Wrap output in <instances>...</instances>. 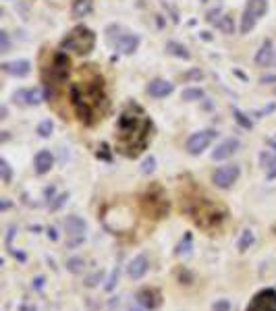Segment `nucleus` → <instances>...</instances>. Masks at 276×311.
<instances>
[{
	"label": "nucleus",
	"instance_id": "obj_1",
	"mask_svg": "<svg viewBox=\"0 0 276 311\" xmlns=\"http://www.w3.org/2000/svg\"><path fill=\"white\" fill-rule=\"evenodd\" d=\"M150 135L152 120L146 116L142 106L129 104L116 125V149L127 158H137L148 147Z\"/></svg>",
	"mask_w": 276,
	"mask_h": 311
},
{
	"label": "nucleus",
	"instance_id": "obj_2",
	"mask_svg": "<svg viewBox=\"0 0 276 311\" xmlns=\"http://www.w3.org/2000/svg\"><path fill=\"white\" fill-rule=\"evenodd\" d=\"M71 102L77 116L85 125H94L100 114L106 110V96L102 77H96L94 81H77L71 88Z\"/></svg>",
	"mask_w": 276,
	"mask_h": 311
},
{
	"label": "nucleus",
	"instance_id": "obj_3",
	"mask_svg": "<svg viewBox=\"0 0 276 311\" xmlns=\"http://www.w3.org/2000/svg\"><path fill=\"white\" fill-rule=\"evenodd\" d=\"M185 212L191 216V220L203 230H212V228L220 226L224 216H227L224 207H220L218 203L210 201L208 197H193V199H189V203L185 205Z\"/></svg>",
	"mask_w": 276,
	"mask_h": 311
},
{
	"label": "nucleus",
	"instance_id": "obj_4",
	"mask_svg": "<svg viewBox=\"0 0 276 311\" xmlns=\"http://www.w3.org/2000/svg\"><path fill=\"white\" fill-rule=\"evenodd\" d=\"M94 46H96V33L85 25L71 29L60 42L62 50H73L75 54H90Z\"/></svg>",
	"mask_w": 276,
	"mask_h": 311
},
{
	"label": "nucleus",
	"instance_id": "obj_5",
	"mask_svg": "<svg viewBox=\"0 0 276 311\" xmlns=\"http://www.w3.org/2000/svg\"><path fill=\"white\" fill-rule=\"evenodd\" d=\"M68 73H71V60H68L64 52H58L52 58V64H50V81L46 83V100L54 96V88L66 81Z\"/></svg>",
	"mask_w": 276,
	"mask_h": 311
},
{
	"label": "nucleus",
	"instance_id": "obj_6",
	"mask_svg": "<svg viewBox=\"0 0 276 311\" xmlns=\"http://www.w3.org/2000/svg\"><path fill=\"white\" fill-rule=\"evenodd\" d=\"M106 40L112 48L123 52V54H133V52L137 50V46H140V38H137L135 33L125 31L120 25H110L106 29Z\"/></svg>",
	"mask_w": 276,
	"mask_h": 311
},
{
	"label": "nucleus",
	"instance_id": "obj_7",
	"mask_svg": "<svg viewBox=\"0 0 276 311\" xmlns=\"http://www.w3.org/2000/svg\"><path fill=\"white\" fill-rule=\"evenodd\" d=\"M64 230H66V247L75 249L85 241V230H88V224L79 216H68L64 220Z\"/></svg>",
	"mask_w": 276,
	"mask_h": 311
},
{
	"label": "nucleus",
	"instance_id": "obj_8",
	"mask_svg": "<svg viewBox=\"0 0 276 311\" xmlns=\"http://www.w3.org/2000/svg\"><path fill=\"white\" fill-rule=\"evenodd\" d=\"M245 311H276V290L264 288L249 301Z\"/></svg>",
	"mask_w": 276,
	"mask_h": 311
},
{
	"label": "nucleus",
	"instance_id": "obj_9",
	"mask_svg": "<svg viewBox=\"0 0 276 311\" xmlns=\"http://www.w3.org/2000/svg\"><path fill=\"white\" fill-rule=\"evenodd\" d=\"M216 131H199V133H193L191 137L187 139L185 147L191 156H199L203 149H208V145L216 139Z\"/></svg>",
	"mask_w": 276,
	"mask_h": 311
},
{
	"label": "nucleus",
	"instance_id": "obj_10",
	"mask_svg": "<svg viewBox=\"0 0 276 311\" xmlns=\"http://www.w3.org/2000/svg\"><path fill=\"white\" fill-rule=\"evenodd\" d=\"M154 193H156V189H154ZM154 193L150 191L144 197V210L148 214H152L154 218H164L168 214V201L162 195V191H158V195H154Z\"/></svg>",
	"mask_w": 276,
	"mask_h": 311
},
{
	"label": "nucleus",
	"instance_id": "obj_11",
	"mask_svg": "<svg viewBox=\"0 0 276 311\" xmlns=\"http://www.w3.org/2000/svg\"><path fill=\"white\" fill-rule=\"evenodd\" d=\"M239 175H241V168H239L237 164H227V166H220V168L214 172L212 181H214V185H216L218 189H231V187L237 183Z\"/></svg>",
	"mask_w": 276,
	"mask_h": 311
},
{
	"label": "nucleus",
	"instance_id": "obj_12",
	"mask_svg": "<svg viewBox=\"0 0 276 311\" xmlns=\"http://www.w3.org/2000/svg\"><path fill=\"white\" fill-rule=\"evenodd\" d=\"M135 303H140L144 309H158L160 303H162V295H160V290L158 288H152V286H146L142 290H137V295H135Z\"/></svg>",
	"mask_w": 276,
	"mask_h": 311
},
{
	"label": "nucleus",
	"instance_id": "obj_13",
	"mask_svg": "<svg viewBox=\"0 0 276 311\" xmlns=\"http://www.w3.org/2000/svg\"><path fill=\"white\" fill-rule=\"evenodd\" d=\"M239 139L237 137H231V139H224L222 143H218L216 145V149L212 151V160L214 162H220V160H227V158H231V156L239 149Z\"/></svg>",
	"mask_w": 276,
	"mask_h": 311
},
{
	"label": "nucleus",
	"instance_id": "obj_14",
	"mask_svg": "<svg viewBox=\"0 0 276 311\" xmlns=\"http://www.w3.org/2000/svg\"><path fill=\"white\" fill-rule=\"evenodd\" d=\"M148 270H150V259H148L146 255H137V257L133 259V262L129 264L127 274H129V278L140 280V278H144V276H146Z\"/></svg>",
	"mask_w": 276,
	"mask_h": 311
},
{
	"label": "nucleus",
	"instance_id": "obj_15",
	"mask_svg": "<svg viewBox=\"0 0 276 311\" xmlns=\"http://www.w3.org/2000/svg\"><path fill=\"white\" fill-rule=\"evenodd\" d=\"M172 92H175V85H172L170 81H166V79H154L148 85V94L152 98H166Z\"/></svg>",
	"mask_w": 276,
	"mask_h": 311
},
{
	"label": "nucleus",
	"instance_id": "obj_16",
	"mask_svg": "<svg viewBox=\"0 0 276 311\" xmlns=\"http://www.w3.org/2000/svg\"><path fill=\"white\" fill-rule=\"evenodd\" d=\"M3 71L13 75V77H25L31 71V62L29 60H13V62H3Z\"/></svg>",
	"mask_w": 276,
	"mask_h": 311
},
{
	"label": "nucleus",
	"instance_id": "obj_17",
	"mask_svg": "<svg viewBox=\"0 0 276 311\" xmlns=\"http://www.w3.org/2000/svg\"><path fill=\"white\" fill-rule=\"evenodd\" d=\"M42 100H46V94H42L40 88H33V90H19L15 94V102L19 104H40Z\"/></svg>",
	"mask_w": 276,
	"mask_h": 311
},
{
	"label": "nucleus",
	"instance_id": "obj_18",
	"mask_svg": "<svg viewBox=\"0 0 276 311\" xmlns=\"http://www.w3.org/2000/svg\"><path fill=\"white\" fill-rule=\"evenodd\" d=\"M54 166V156L50 153L48 149H42L38 151L36 160H33V168H36L38 175H46V172H50V168Z\"/></svg>",
	"mask_w": 276,
	"mask_h": 311
},
{
	"label": "nucleus",
	"instance_id": "obj_19",
	"mask_svg": "<svg viewBox=\"0 0 276 311\" xmlns=\"http://www.w3.org/2000/svg\"><path fill=\"white\" fill-rule=\"evenodd\" d=\"M274 62V44L270 40H264V44L260 46L255 54V64L257 66H270Z\"/></svg>",
	"mask_w": 276,
	"mask_h": 311
},
{
	"label": "nucleus",
	"instance_id": "obj_20",
	"mask_svg": "<svg viewBox=\"0 0 276 311\" xmlns=\"http://www.w3.org/2000/svg\"><path fill=\"white\" fill-rule=\"evenodd\" d=\"M245 13L253 15L255 19H260V17H264L268 13V0H247Z\"/></svg>",
	"mask_w": 276,
	"mask_h": 311
},
{
	"label": "nucleus",
	"instance_id": "obj_21",
	"mask_svg": "<svg viewBox=\"0 0 276 311\" xmlns=\"http://www.w3.org/2000/svg\"><path fill=\"white\" fill-rule=\"evenodd\" d=\"M92 9H94V3H92V0H75L71 13H73L75 19H83V17H88V15L92 13Z\"/></svg>",
	"mask_w": 276,
	"mask_h": 311
},
{
	"label": "nucleus",
	"instance_id": "obj_22",
	"mask_svg": "<svg viewBox=\"0 0 276 311\" xmlns=\"http://www.w3.org/2000/svg\"><path fill=\"white\" fill-rule=\"evenodd\" d=\"M166 52H168V54H172V56H177V58H183V60L191 58L189 50L183 44H179V42H166Z\"/></svg>",
	"mask_w": 276,
	"mask_h": 311
},
{
	"label": "nucleus",
	"instance_id": "obj_23",
	"mask_svg": "<svg viewBox=\"0 0 276 311\" xmlns=\"http://www.w3.org/2000/svg\"><path fill=\"white\" fill-rule=\"evenodd\" d=\"M216 29H220L224 36H231V33H235V21L231 15H222L220 19L216 21Z\"/></svg>",
	"mask_w": 276,
	"mask_h": 311
},
{
	"label": "nucleus",
	"instance_id": "obj_24",
	"mask_svg": "<svg viewBox=\"0 0 276 311\" xmlns=\"http://www.w3.org/2000/svg\"><path fill=\"white\" fill-rule=\"evenodd\" d=\"M191 249H193V235L185 232V237L181 239V243L177 247V255H187V253H191Z\"/></svg>",
	"mask_w": 276,
	"mask_h": 311
},
{
	"label": "nucleus",
	"instance_id": "obj_25",
	"mask_svg": "<svg viewBox=\"0 0 276 311\" xmlns=\"http://www.w3.org/2000/svg\"><path fill=\"white\" fill-rule=\"evenodd\" d=\"M253 241H255L253 232H251V230H243V235H241V239H239L237 249H239V251H247V249L253 245Z\"/></svg>",
	"mask_w": 276,
	"mask_h": 311
},
{
	"label": "nucleus",
	"instance_id": "obj_26",
	"mask_svg": "<svg viewBox=\"0 0 276 311\" xmlns=\"http://www.w3.org/2000/svg\"><path fill=\"white\" fill-rule=\"evenodd\" d=\"M85 268V262H83V257H71L66 262V270L71 272V274H81Z\"/></svg>",
	"mask_w": 276,
	"mask_h": 311
},
{
	"label": "nucleus",
	"instance_id": "obj_27",
	"mask_svg": "<svg viewBox=\"0 0 276 311\" xmlns=\"http://www.w3.org/2000/svg\"><path fill=\"white\" fill-rule=\"evenodd\" d=\"M255 17L249 15V13H243V17H241V33H249L253 27H255Z\"/></svg>",
	"mask_w": 276,
	"mask_h": 311
},
{
	"label": "nucleus",
	"instance_id": "obj_28",
	"mask_svg": "<svg viewBox=\"0 0 276 311\" xmlns=\"http://www.w3.org/2000/svg\"><path fill=\"white\" fill-rule=\"evenodd\" d=\"M52 131H54V123L50 118L42 120V123L38 125V135L40 137H50V135H52Z\"/></svg>",
	"mask_w": 276,
	"mask_h": 311
},
{
	"label": "nucleus",
	"instance_id": "obj_29",
	"mask_svg": "<svg viewBox=\"0 0 276 311\" xmlns=\"http://www.w3.org/2000/svg\"><path fill=\"white\" fill-rule=\"evenodd\" d=\"M203 98V90L199 88H189L183 92V100L185 102H195V100H201Z\"/></svg>",
	"mask_w": 276,
	"mask_h": 311
},
{
	"label": "nucleus",
	"instance_id": "obj_30",
	"mask_svg": "<svg viewBox=\"0 0 276 311\" xmlns=\"http://www.w3.org/2000/svg\"><path fill=\"white\" fill-rule=\"evenodd\" d=\"M0 172H3V183L9 185L11 179H13V170H11V166H9V162H7L5 158L0 160Z\"/></svg>",
	"mask_w": 276,
	"mask_h": 311
},
{
	"label": "nucleus",
	"instance_id": "obj_31",
	"mask_svg": "<svg viewBox=\"0 0 276 311\" xmlns=\"http://www.w3.org/2000/svg\"><path fill=\"white\" fill-rule=\"evenodd\" d=\"M233 114H235V120H237V123H239L241 127H243V129H251V120H249L243 112H241V110H237V108H235V110H233Z\"/></svg>",
	"mask_w": 276,
	"mask_h": 311
},
{
	"label": "nucleus",
	"instance_id": "obj_32",
	"mask_svg": "<svg viewBox=\"0 0 276 311\" xmlns=\"http://www.w3.org/2000/svg\"><path fill=\"white\" fill-rule=\"evenodd\" d=\"M274 162H276V156H274V153H270V151H262V153H260V164H262L264 168H270Z\"/></svg>",
	"mask_w": 276,
	"mask_h": 311
},
{
	"label": "nucleus",
	"instance_id": "obj_33",
	"mask_svg": "<svg viewBox=\"0 0 276 311\" xmlns=\"http://www.w3.org/2000/svg\"><path fill=\"white\" fill-rule=\"evenodd\" d=\"M102 280H104V270H96V272L90 276V278L85 280V284H88V286H96V284L102 282Z\"/></svg>",
	"mask_w": 276,
	"mask_h": 311
},
{
	"label": "nucleus",
	"instance_id": "obj_34",
	"mask_svg": "<svg viewBox=\"0 0 276 311\" xmlns=\"http://www.w3.org/2000/svg\"><path fill=\"white\" fill-rule=\"evenodd\" d=\"M118 274H120V268L116 266V268L112 270V274H110V278L106 280V290H108V292L114 290V286H116V282H118Z\"/></svg>",
	"mask_w": 276,
	"mask_h": 311
},
{
	"label": "nucleus",
	"instance_id": "obj_35",
	"mask_svg": "<svg viewBox=\"0 0 276 311\" xmlns=\"http://www.w3.org/2000/svg\"><path fill=\"white\" fill-rule=\"evenodd\" d=\"M11 50V38H9V31H0V52H9Z\"/></svg>",
	"mask_w": 276,
	"mask_h": 311
},
{
	"label": "nucleus",
	"instance_id": "obj_36",
	"mask_svg": "<svg viewBox=\"0 0 276 311\" xmlns=\"http://www.w3.org/2000/svg\"><path fill=\"white\" fill-rule=\"evenodd\" d=\"M212 311H231V303L227 299H218L214 305H212Z\"/></svg>",
	"mask_w": 276,
	"mask_h": 311
},
{
	"label": "nucleus",
	"instance_id": "obj_37",
	"mask_svg": "<svg viewBox=\"0 0 276 311\" xmlns=\"http://www.w3.org/2000/svg\"><path fill=\"white\" fill-rule=\"evenodd\" d=\"M154 170H156V160L150 156V158L144 162V166H142V172L144 175H150V172H154Z\"/></svg>",
	"mask_w": 276,
	"mask_h": 311
},
{
	"label": "nucleus",
	"instance_id": "obj_38",
	"mask_svg": "<svg viewBox=\"0 0 276 311\" xmlns=\"http://www.w3.org/2000/svg\"><path fill=\"white\" fill-rule=\"evenodd\" d=\"M66 199H68V193H62V195H58L54 203H50V210H52V212H56V210H58V207H60V205H62Z\"/></svg>",
	"mask_w": 276,
	"mask_h": 311
},
{
	"label": "nucleus",
	"instance_id": "obj_39",
	"mask_svg": "<svg viewBox=\"0 0 276 311\" xmlns=\"http://www.w3.org/2000/svg\"><path fill=\"white\" fill-rule=\"evenodd\" d=\"M220 17H222V15H220V9H212V11L208 13V17H205V19H208L210 23H216V21L220 19Z\"/></svg>",
	"mask_w": 276,
	"mask_h": 311
},
{
	"label": "nucleus",
	"instance_id": "obj_40",
	"mask_svg": "<svg viewBox=\"0 0 276 311\" xmlns=\"http://www.w3.org/2000/svg\"><path fill=\"white\" fill-rule=\"evenodd\" d=\"M44 282H46L44 276H38V278L31 282V288H33V290H42V288H44Z\"/></svg>",
	"mask_w": 276,
	"mask_h": 311
},
{
	"label": "nucleus",
	"instance_id": "obj_41",
	"mask_svg": "<svg viewBox=\"0 0 276 311\" xmlns=\"http://www.w3.org/2000/svg\"><path fill=\"white\" fill-rule=\"evenodd\" d=\"M9 251H11V255H13L15 259H19V262H21V264H25V262H27V255H25V253H21V251H15L13 247H11Z\"/></svg>",
	"mask_w": 276,
	"mask_h": 311
},
{
	"label": "nucleus",
	"instance_id": "obj_42",
	"mask_svg": "<svg viewBox=\"0 0 276 311\" xmlns=\"http://www.w3.org/2000/svg\"><path fill=\"white\" fill-rule=\"evenodd\" d=\"M274 110H276V104H270L268 108H262V110H257V112H255V116H257V118H262L264 114H268V112H274Z\"/></svg>",
	"mask_w": 276,
	"mask_h": 311
},
{
	"label": "nucleus",
	"instance_id": "obj_43",
	"mask_svg": "<svg viewBox=\"0 0 276 311\" xmlns=\"http://www.w3.org/2000/svg\"><path fill=\"white\" fill-rule=\"evenodd\" d=\"M266 177H268V181H274L276 179V162L270 168H266Z\"/></svg>",
	"mask_w": 276,
	"mask_h": 311
},
{
	"label": "nucleus",
	"instance_id": "obj_44",
	"mask_svg": "<svg viewBox=\"0 0 276 311\" xmlns=\"http://www.w3.org/2000/svg\"><path fill=\"white\" fill-rule=\"evenodd\" d=\"M15 232H17V226L13 224V226L9 228V237H7V247H11V243H13V237H15Z\"/></svg>",
	"mask_w": 276,
	"mask_h": 311
},
{
	"label": "nucleus",
	"instance_id": "obj_45",
	"mask_svg": "<svg viewBox=\"0 0 276 311\" xmlns=\"http://www.w3.org/2000/svg\"><path fill=\"white\" fill-rule=\"evenodd\" d=\"M203 75H201V71H189L187 73V79H201Z\"/></svg>",
	"mask_w": 276,
	"mask_h": 311
},
{
	"label": "nucleus",
	"instance_id": "obj_46",
	"mask_svg": "<svg viewBox=\"0 0 276 311\" xmlns=\"http://www.w3.org/2000/svg\"><path fill=\"white\" fill-rule=\"evenodd\" d=\"M44 195H46V199H52L54 197V187H46L44 189Z\"/></svg>",
	"mask_w": 276,
	"mask_h": 311
},
{
	"label": "nucleus",
	"instance_id": "obj_47",
	"mask_svg": "<svg viewBox=\"0 0 276 311\" xmlns=\"http://www.w3.org/2000/svg\"><path fill=\"white\" fill-rule=\"evenodd\" d=\"M260 81H262V83H276V75H266V77H262Z\"/></svg>",
	"mask_w": 276,
	"mask_h": 311
},
{
	"label": "nucleus",
	"instance_id": "obj_48",
	"mask_svg": "<svg viewBox=\"0 0 276 311\" xmlns=\"http://www.w3.org/2000/svg\"><path fill=\"white\" fill-rule=\"evenodd\" d=\"M48 237L52 239V241H56V239H58V235H56V228H48Z\"/></svg>",
	"mask_w": 276,
	"mask_h": 311
},
{
	"label": "nucleus",
	"instance_id": "obj_49",
	"mask_svg": "<svg viewBox=\"0 0 276 311\" xmlns=\"http://www.w3.org/2000/svg\"><path fill=\"white\" fill-rule=\"evenodd\" d=\"M0 207H3V210H9V207H11V201H9V199H3V203H0Z\"/></svg>",
	"mask_w": 276,
	"mask_h": 311
},
{
	"label": "nucleus",
	"instance_id": "obj_50",
	"mask_svg": "<svg viewBox=\"0 0 276 311\" xmlns=\"http://www.w3.org/2000/svg\"><path fill=\"white\" fill-rule=\"evenodd\" d=\"M142 309H144V307H142L140 303H137V305H131V307H129V311H142Z\"/></svg>",
	"mask_w": 276,
	"mask_h": 311
},
{
	"label": "nucleus",
	"instance_id": "obj_51",
	"mask_svg": "<svg viewBox=\"0 0 276 311\" xmlns=\"http://www.w3.org/2000/svg\"><path fill=\"white\" fill-rule=\"evenodd\" d=\"M0 118H3V120L7 118V106H3V108H0Z\"/></svg>",
	"mask_w": 276,
	"mask_h": 311
},
{
	"label": "nucleus",
	"instance_id": "obj_52",
	"mask_svg": "<svg viewBox=\"0 0 276 311\" xmlns=\"http://www.w3.org/2000/svg\"><path fill=\"white\" fill-rule=\"evenodd\" d=\"M268 145H270V147L276 151V137H274V139H268Z\"/></svg>",
	"mask_w": 276,
	"mask_h": 311
}]
</instances>
